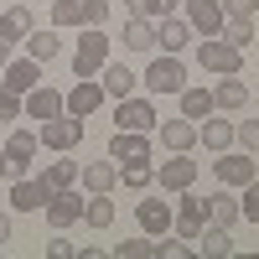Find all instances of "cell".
Returning <instances> with one entry per match:
<instances>
[{"label":"cell","mask_w":259,"mask_h":259,"mask_svg":"<svg viewBox=\"0 0 259 259\" xmlns=\"http://www.w3.org/2000/svg\"><path fill=\"white\" fill-rule=\"evenodd\" d=\"M140 89H145L150 99H161V94H182V89H187V68H182V57H177V52H161V57L140 73Z\"/></svg>","instance_id":"obj_1"},{"label":"cell","mask_w":259,"mask_h":259,"mask_svg":"<svg viewBox=\"0 0 259 259\" xmlns=\"http://www.w3.org/2000/svg\"><path fill=\"white\" fill-rule=\"evenodd\" d=\"M104 62H109V31H104V26H83L78 52H73V73L78 78H99Z\"/></svg>","instance_id":"obj_2"},{"label":"cell","mask_w":259,"mask_h":259,"mask_svg":"<svg viewBox=\"0 0 259 259\" xmlns=\"http://www.w3.org/2000/svg\"><path fill=\"white\" fill-rule=\"evenodd\" d=\"M197 68L202 73H244V52L233 47V41H223V36H202L197 41Z\"/></svg>","instance_id":"obj_3"},{"label":"cell","mask_w":259,"mask_h":259,"mask_svg":"<svg viewBox=\"0 0 259 259\" xmlns=\"http://www.w3.org/2000/svg\"><path fill=\"white\" fill-rule=\"evenodd\" d=\"M182 202H171V233H182L187 244H197V233L207 228V207H202V197H192V187L187 192H177Z\"/></svg>","instance_id":"obj_4"},{"label":"cell","mask_w":259,"mask_h":259,"mask_svg":"<svg viewBox=\"0 0 259 259\" xmlns=\"http://www.w3.org/2000/svg\"><path fill=\"white\" fill-rule=\"evenodd\" d=\"M41 150H57V156H68V150H78L83 145V119H73V114H57V119H41Z\"/></svg>","instance_id":"obj_5"},{"label":"cell","mask_w":259,"mask_h":259,"mask_svg":"<svg viewBox=\"0 0 259 259\" xmlns=\"http://www.w3.org/2000/svg\"><path fill=\"white\" fill-rule=\"evenodd\" d=\"M161 119H156V104H150V94H130V99H114V130H140V135H150Z\"/></svg>","instance_id":"obj_6"},{"label":"cell","mask_w":259,"mask_h":259,"mask_svg":"<svg viewBox=\"0 0 259 259\" xmlns=\"http://www.w3.org/2000/svg\"><path fill=\"white\" fill-rule=\"evenodd\" d=\"M212 171H218V182L223 187H233V192H244L254 177H259V171H254V161H249V150H218V161H212Z\"/></svg>","instance_id":"obj_7"},{"label":"cell","mask_w":259,"mask_h":259,"mask_svg":"<svg viewBox=\"0 0 259 259\" xmlns=\"http://www.w3.org/2000/svg\"><path fill=\"white\" fill-rule=\"evenodd\" d=\"M156 187H161V192H187V187H197V161H192L187 150H182V156H166V161L156 166Z\"/></svg>","instance_id":"obj_8"},{"label":"cell","mask_w":259,"mask_h":259,"mask_svg":"<svg viewBox=\"0 0 259 259\" xmlns=\"http://www.w3.org/2000/svg\"><path fill=\"white\" fill-rule=\"evenodd\" d=\"M109 161L114 166L150 161V135H140V130H114V135H109Z\"/></svg>","instance_id":"obj_9"},{"label":"cell","mask_w":259,"mask_h":259,"mask_svg":"<svg viewBox=\"0 0 259 259\" xmlns=\"http://www.w3.org/2000/svg\"><path fill=\"white\" fill-rule=\"evenodd\" d=\"M36 150H41V140L31 135V130H11V140H6V166H11V177H26L31 161H36Z\"/></svg>","instance_id":"obj_10"},{"label":"cell","mask_w":259,"mask_h":259,"mask_svg":"<svg viewBox=\"0 0 259 259\" xmlns=\"http://www.w3.org/2000/svg\"><path fill=\"white\" fill-rule=\"evenodd\" d=\"M62 104H68V114H73V119H89L99 104H104V83H99V78H78L73 89L62 94Z\"/></svg>","instance_id":"obj_11"},{"label":"cell","mask_w":259,"mask_h":259,"mask_svg":"<svg viewBox=\"0 0 259 259\" xmlns=\"http://www.w3.org/2000/svg\"><path fill=\"white\" fill-rule=\"evenodd\" d=\"M182 6H187V26L197 31V36H218V31L228 26L218 0H182Z\"/></svg>","instance_id":"obj_12"},{"label":"cell","mask_w":259,"mask_h":259,"mask_svg":"<svg viewBox=\"0 0 259 259\" xmlns=\"http://www.w3.org/2000/svg\"><path fill=\"white\" fill-rule=\"evenodd\" d=\"M36 83H41V62H31V57H11L6 73H0V89H11V94H21V99H26Z\"/></svg>","instance_id":"obj_13"},{"label":"cell","mask_w":259,"mask_h":259,"mask_svg":"<svg viewBox=\"0 0 259 259\" xmlns=\"http://www.w3.org/2000/svg\"><path fill=\"white\" fill-rule=\"evenodd\" d=\"M99 83H104V99H130L140 89V73H130V62H104Z\"/></svg>","instance_id":"obj_14"},{"label":"cell","mask_w":259,"mask_h":259,"mask_svg":"<svg viewBox=\"0 0 259 259\" xmlns=\"http://www.w3.org/2000/svg\"><path fill=\"white\" fill-rule=\"evenodd\" d=\"M202 207H207V223H218V228L244 223V212H239V197H233V187H218L212 197H202Z\"/></svg>","instance_id":"obj_15"},{"label":"cell","mask_w":259,"mask_h":259,"mask_svg":"<svg viewBox=\"0 0 259 259\" xmlns=\"http://www.w3.org/2000/svg\"><path fill=\"white\" fill-rule=\"evenodd\" d=\"M26 104V119H57V114H68V104H62L57 89H47V83H36V89L21 99Z\"/></svg>","instance_id":"obj_16"},{"label":"cell","mask_w":259,"mask_h":259,"mask_svg":"<svg viewBox=\"0 0 259 259\" xmlns=\"http://www.w3.org/2000/svg\"><path fill=\"white\" fill-rule=\"evenodd\" d=\"M192 36H197V31L187 26V16H161L156 21V52H182Z\"/></svg>","instance_id":"obj_17"},{"label":"cell","mask_w":259,"mask_h":259,"mask_svg":"<svg viewBox=\"0 0 259 259\" xmlns=\"http://www.w3.org/2000/svg\"><path fill=\"white\" fill-rule=\"evenodd\" d=\"M41 212H47V223H52V228H73V223H83V197L68 187V192H57V197L41 207Z\"/></svg>","instance_id":"obj_18"},{"label":"cell","mask_w":259,"mask_h":259,"mask_svg":"<svg viewBox=\"0 0 259 259\" xmlns=\"http://www.w3.org/2000/svg\"><path fill=\"white\" fill-rule=\"evenodd\" d=\"M135 218H140V233L161 239V233H171V202H161V197H145V202H135Z\"/></svg>","instance_id":"obj_19"},{"label":"cell","mask_w":259,"mask_h":259,"mask_svg":"<svg viewBox=\"0 0 259 259\" xmlns=\"http://www.w3.org/2000/svg\"><path fill=\"white\" fill-rule=\"evenodd\" d=\"M47 202H52V192L41 187V182H26V177L11 182V207H16V212H41Z\"/></svg>","instance_id":"obj_20"},{"label":"cell","mask_w":259,"mask_h":259,"mask_svg":"<svg viewBox=\"0 0 259 259\" xmlns=\"http://www.w3.org/2000/svg\"><path fill=\"white\" fill-rule=\"evenodd\" d=\"M78 171H83V161H47V166H41V187H47L52 192V197H57V192H68V187H78Z\"/></svg>","instance_id":"obj_21"},{"label":"cell","mask_w":259,"mask_h":259,"mask_svg":"<svg viewBox=\"0 0 259 259\" xmlns=\"http://www.w3.org/2000/svg\"><path fill=\"white\" fill-rule=\"evenodd\" d=\"M26 36H31V6L0 11V41H6V47H16V41H26Z\"/></svg>","instance_id":"obj_22"},{"label":"cell","mask_w":259,"mask_h":259,"mask_svg":"<svg viewBox=\"0 0 259 259\" xmlns=\"http://www.w3.org/2000/svg\"><path fill=\"white\" fill-rule=\"evenodd\" d=\"M156 130H161V145L171 150V156H182V150L197 145V124H192V119H166V124H156Z\"/></svg>","instance_id":"obj_23"},{"label":"cell","mask_w":259,"mask_h":259,"mask_svg":"<svg viewBox=\"0 0 259 259\" xmlns=\"http://www.w3.org/2000/svg\"><path fill=\"white\" fill-rule=\"evenodd\" d=\"M197 145L212 150V156H218V150H228V145H233V124H228V119H212V114L197 119Z\"/></svg>","instance_id":"obj_24"},{"label":"cell","mask_w":259,"mask_h":259,"mask_svg":"<svg viewBox=\"0 0 259 259\" xmlns=\"http://www.w3.org/2000/svg\"><path fill=\"white\" fill-rule=\"evenodd\" d=\"M212 104H218V109H244V104H249V83L239 73H223L218 89H212Z\"/></svg>","instance_id":"obj_25"},{"label":"cell","mask_w":259,"mask_h":259,"mask_svg":"<svg viewBox=\"0 0 259 259\" xmlns=\"http://www.w3.org/2000/svg\"><path fill=\"white\" fill-rule=\"evenodd\" d=\"M78 182L89 187V192H114L119 187V166L114 161H89V166L78 171Z\"/></svg>","instance_id":"obj_26"},{"label":"cell","mask_w":259,"mask_h":259,"mask_svg":"<svg viewBox=\"0 0 259 259\" xmlns=\"http://www.w3.org/2000/svg\"><path fill=\"white\" fill-rule=\"evenodd\" d=\"M124 52H156V21L130 16L124 21Z\"/></svg>","instance_id":"obj_27"},{"label":"cell","mask_w":259,"mask_h":259,"mask_svg":"<svg viewBox=\"0 0 259 259\" xmlns=\"http://www.w3.org/2000/svg\"><path fill=\"white\" fill-rule=\"evenodd\" d=\"M197 254H202V259H228V254H233V233L218 228V223H207V228L197 233Z\"/></svg>","instance_id":"obj_28"},{"label":"cell","mask_w":259,"mask_h":259,"mask_svg":"<svg viewBox=\"0 0 259 259\" xmlns=\"http://www.w3.org/2000/svg\"><path fill=\"white\" fill-rule=\"evenodd\" d=\"M177 99H182V119H192V124L218 109V104H212V89H182Z\"/></svg>","instance_id":"obj_29"},{"label":"cell","mask_w":259,"mask_h":259,"mask_svg":"<svg viewBox=\"0 0 259 259\" xmlns=\"http://www.w3.org/2000/svg\"><path fill=\"white\" fill-rule=\"evenodd\" d=\"M83 223H89V228H114V202H109V192H94V197L89 202H83Z\"/></svg>","instance_id":"obj_30"},{"label":"cell","mask_w":259,"mask_h":259,"mask_svg":"<svg viewBox=\"0 0 259 259\" xmlns=\"http://www.w3.org/2000/svg\"><path fill=\"white\" fill-rule=\"evenodd\" d=\"M57 52H62L57 31H36V26H31V36H26V57H31V62H52Z\"/></svg>","instance_id":"obj_31"},{"label":"cell","mask_w":259,"mask_h":259,"mask_svg":"<svg viewBox=\"0 0 259 259\" xmlns=\"http://www.w3.org/2000/svg\"><path fill=\"white\" fill-rule=\"evenodd\" d=\"M119 182L130 192H145L150 182H156V166H150V161H130V166H119Z\"/></svg>","instance_id":"obj_32"},{"label":"cell","mask_w":259,"mask_h":259,"mask_svg":"<svg viewBox=\"0 0 259 259\" xmlns=\"http://www.w3.org/2000/svg\"><path fill=\"white\" fill-rule=\"evenodd\" d=\"M109 254H114V259H156V239H150V233H140V239H124V244H114Z\"/></svg>","instance_id":"obj_33"},{"label":"cell","mask_w":259,"mask_h":259,"mask_svg":"<svg viewBox=\"0 0 259 259\" xmlns=\"http://www.w3.org/2000/svg\"><path fill=\"white\" fill-rule=\"evenodd\" d=\"M52 26H78L83 31V0H52Z\"/></svg>","instance_id":"obj_34"},{"label":"cell","mask_w":259,"mask_h":259,"mask_svg":"<svg viewBox=\"0 0 259 259\" xmlns=\"http://www.w3.org/2000/svg\"><path fill=\"white\" fill-rule=\"evenodd\" d=\"M233 145H239V150H249V156H259V119L233 124Z\"/></svg>","instance_id":"obj_35"},{"label":"cell","mask_w":259,"mask_h":259,"mask_svg":"<svg viewBox=\"0 0 259 259\" xmlns=\"http://www.w3.org/2000/svg\"><path fill=\"white\" fill-rule=\"evenodd\" d=\"M218 36H223V41H233V47H239V52H244V47H249V41H254V21H228V26H223Z\"/></svg>","instance_id":"obj_36"},{"label":"cell","mask_w":259,"mask_h":259,"mask_svg":"<svg viewBox=\"0 0 259 259\" xmlns=\"http://www.w3.org/2000/svg\"><path fill=\"white\" fill-rule=\"evenodd\" d=\"M223 6V21H254L259 16V0H218Z\"/></svg>","instance_id":"obj_37"},{"label":"cell","mask_w":259,"mask_h":259,"mask_svg":"<svg viewBox=\"0 0 259 259\" xmlns=\"http://www.w3.org/2000/svg\"><path fill=\"white\" fill-rule=\"evenodd\" d=\"M239 212H244V223H259V177L244 187V197H239Z\"/></svg>","instance_id":"obj_38"},{"label":"cell","mask_w":259,"mask_h":259,"mask_svg":"<svg viewBox=\"0 0 259 259\" xmlns=\"http://www.w3.org/2000/svg\"><path fill=\"white\" fill-rule=\"evenodd\" d=\"M130 16H145V21H161L166 16V0H124Z\"/></svg>","instance_id":"obj_39"},{"label":"cell","mask_w":259,"mask_h":259,"mask_svg":"<svg viewBox=\"0 0 259 259\" xmlns=\"http://www.w3.org/2000/svg\"><path fill=\"white\" fill-rule=\"evenodd\" d=\"M109 21V0H83V26H104Z\"/></svg>","instance_id":"obj_40"},{"label":"cell","mask_w":259,"mask_h":259,"mask_svg":"<svg viewBox=\"0 0 259 259\" xmlns=\"http://www.w3.org/2000/svg\"><path fill=\"white\" fill-rule=\"evenodd\" d=\"M21 114H26V104H21V94L0 89V119H21Z\"/></svg>","instance_id":"obj_41"},{"label":"cell","mask_w":259,"mask_h":259,"mask_svg":"<svg viewBox=\"0 0 259 259\" xmlns=\"http://www.w3.org/2000/svg\"><path fill=\"white\" fill-rule=\"evenodd\" d=\"M47 259H78V244H73V239H62V228H57V239L47 244Z\"/></svg>","instance_id":"obj_42"},{"label":"cell","mask_w":259,"mask_h":259,"mask_svg":"<svg viewBox=\"0 0 259 259\" xmlns=\"http://www.w3.org/2000/svg\"><path fill=\"white\" fill-rule=\"evenodd\" d=\"M6 244H11V218L0 212V249H6Z\"/></svg>","instance_id":"obj_43"},{"label":"cell","mask_w":259,"mask_h":259,"mask_svg":"<svg viewBox=\"0 0 259 259\" xmlns=\"http://www.w3.org/2000/svg\"><path fill=\"white\" fill-rule=\"evenodd\" d=\"M6 62H11V47H6V41H0V73H6Z\"/></svg>","instance_id":"obj_44"},{"label":"cell","mask_w":259,"mask_h":259,"mask_svg":"<svg viewBox=\"0 0 259 259\" xmlns=\"http://www.w3.org/2000/svg\"><path fill=\"white\" fill-rule=\"evenodd\" d=\"M11 177V166H6V150H0V182H6Z\"/></svg>","instance_id":"obj_45"},{"label":"cell","mask_w":259,"mask_h":259,"mask_svg":"<svg viewBox=\"0 0 259 259\" xmlns=\"http://www.w3.org/2000/svg\"><path fill=\"white\" fill-rule=\"evenodd\" d=\"M177 6H182V0H166V16H171V11H177Z\"/></svg>","instance_id":"obj_46"}]
</instances>
